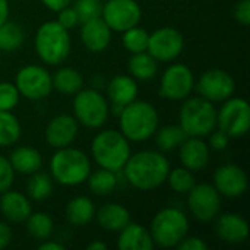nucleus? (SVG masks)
<instances>
[{
    "mask_svg": "<svg viewBox=\"0 0 250 250\" xmlns=\"http://www.w3.org/2000/svg\"><path fill=\"white\" fill-rule=\"evenodd\" d=\"M122 171L127 183L135 189L149 192L166 183L170 171V163L164 154L146 149L130 154Z\"/></svg>",
    "mask_w": 250,
    "mask_h": 250,
    "instance_id": "obj_1",
    "label": "nucleus"
},
{
    "mask_svg": "<svg viewBox=\"0 0 250 250\" xmlns=\"http://www.w3.org/2000/svg\"><path fill=\"white\" fill-rule=\"evenodd\" d=\"M119 126L129 142H145L155 135L160 126V116L151 103L135 100L125 105L119 116Z\"/></svg>",
    "mask_w": 250,
    "mask_h": 250,
    "instance_id": "obj_2",
    "label": "nucleus"
},
{
    "mask_svg": "<svg viewBox=\"0 0 250 250\" xmlns=\"http://www.w3.org/2000/svg\"><path fill=\"white\" fill-rule=\"evenodd\" d=\"M132 154L127 138L114 129L97 133L91 142V155L101 168L120 173Z\"/></svg>",
    "mask_w": 250,
    "mask_h": 250,
    "instance_id": "obj_3",
    "label": "nucleus"
},
{
    "mask_svg": "<svg viewBox=\"0 0 250 250\" xmlns=\"http://www.w3.org/2000/svg\"><path fill=\"white\" fill-rule=\"evenodd\" d=\"M51 179L63 186H79L86 182L91 173L88 155L72 146L56 149L50 160Z\"/></svg>",
    "mask_w": 250,
    "mask_h": 250,
    "instance_id": "obj_4",
    "label": "nucleus"
},
{
    "mask_svg": "<svg viewBox=\"0 0 250 250\" xmlns=\"http://www.w3.org/2000/svg\"><path fill=\"white\" fill-rule=\"evenodd\" d=\"M34 47L44 63L57 66L69 57L72 50L69 29L63 28L57 21L44 22L35 32Z\"/></svg>",
    "mask_w": 250,
    "mask_h": 250,
    "instance_id": "obj_5",
    "label": "nucleus"
},
{
    "mask_svg": "<svg viewBox=\"0 0 250 250\" xmlns=\"http://www.w3.org/2000/svg\"><path fill=\"white\" fill-rule=\"evenodd\" d=\"M189 233L188 215L174 207H167L158 211L151 220L149 234L155 246L163 249L177 248V245Z\"/></svg>",
    "mask_w": 250,
    "mask_h": 250,
    "instance_id": "obj_6",
    "label": "nucleus"
},
{
    "mask_svg": "<svg viewBox=\"0 0 250 250\" xmlns=\"http://www.w3.org/2000/svg\"><path fill=\"white\" fill-rule=\"evenodd\" d=\"M179 113V126L188 136L207 138L217 129V110L214 103L202 97H188L183 100Z\"/></svg>",
    "mask_w": 250,
    "mask_h": 250,
    "instance_id": "obj_7",
    "label": "nucleus"
},
{
    "mask_svg": "<svg viewBox=\"0 0 250 250\" xmlns=\"http://www.w3.org/2000/svg\"><path fill=\"white\" fill-rule=\"evenodd\" d=\"M110 114L108 100L94 88H82L73 98V117L88 129H100Z\"/></svg>",
    "mask_w": 250,
    "mask_h": 250,
    "instance_id": "obj_8",
    "label": "nucleus"
},
{
    "mask_svg": "<svg viewBox=\"0 0 250 250\" xmlns=\"http://www.w3.org/2000/svg\"><path fill=\"white\" fill-rule=\"evenodd\" d=\"M217 129L223 130L230 139L242 138L250 129V105L245 98L230 97L217 110Z\"/></svg>",
    "mask_w": 250,
    "mask_h": 250,
    "instance_id": "obj_9",
    "label": "nucleus"
},
{
    "mask_svg": "<svg viewBox=\"0 0 250 250\" xmlns=\"http://www.w3.org/2000/svg\"><path fill=\"white\" fill-rule=\"evenodd\" d=\"M195 89V75L183 63L168 66L160 79V95L170 101H183Z\"/></svg>",
    "mask_w": 250,
    "mask_h": 250,
    "instance_id": "obj_10",
    "label": "nucleus"
},
{
    "mask_svg": "<svg viewBox=\"0 0 250 250\" xmlns=\"http://www.w3.org/2000/svg\"><path fill=\"white\" fill-rule=\"evenodd\" d=\"M15 85L21 94L28 100L37 101L50 95L53 91V81L50 72L38 64H26L19 69L15 78Z\"/></svg>",
    "mask_w": 250,
    "mask_h": 250,
    "instance_id": "obj_11",
    "label": "nucleus"
},
{
    "mask_svg": "<svg viewBox=\"0 0 250 250\" xmlns=\"http://www.w3.org/2000/svg\"><path fill=\"white\" fill-rule=\"evenodd\" d=\"M195 89L199 94V97L215 104L233 97L236 82L227 70L209 69L204 72L198 81H195Z\"/></svg>",
    "mask_w": 250,
    "mask_h": 250,
    "instance_id": "obj_12",
    "label": "nucleus"
},
{
    "mask_svg": "<svg viewBox=\"0 0 250 250\" xmlns=\"http://www.w3.org/2000/svg\"><path fill=\"white\" fill-rule=\"evenodd\" d=\"M188 207L198 221H214L221 209V195L214 188V185H195L188 193Z\"/></svg>",
    "mask_w": 250,
    "mask_h": 250,
    "instance_id": "obj_13",
    "label": "nucleus"
},
{
    "mask_svg": "<svg viewBox=\"0 0 250 250\" xmlns=\"http://www.w3.org/2000/svg\"><path fill=\"white\" fill-rule=\"evenodd\" d=\"M101 18L114 32H125L141 22L142 10L136 0H108L101 7Z\"/></svg>",
    "mask_w": 250,
    "mask_h": 250,
    "instance_id": "obj_14",
    "label": "nucleus"
},
{
    "mask_svg": "<svg viewBox=\"0 0 250 250\" xmlns=\"http://www.w3.org/2000/svg\"><path fill=\"white\" fill-rule=\"evenodd\" d=\"M185 48L183 34L173 26H163L149 34L146 51L157 62H173Z\"/></svg>",
    "mask_w": 250,
    "mask_h": 250,
    "instance_id": "obj_15",
    "label": "nucleus"
},
{
    "mask_svg": "<svg viewBox=\"0 0 250 250\" xmlns=\"http://www.w3.org/2000/svg\"><path fill=\"white\" fill-rule=\"evenodd\" d=\"M214 188L221 196L230 199L240 198L249 188L248 174L236 164H223L214 173Z\"/></svg>",
    "mask_w": 250,
    "mask_h": 250,
    "instance_id": "obj_16",
    "label": "nucleus"
},
{
    "mask_svg": "<svg viewBox=\"0 0 250 250\" xmlns=\"http://www.w3.org/2000/svg\"><path fill=\"white\" fill-rule=\"evenodd\" d=\"M79 132L78 120L70 114H59L53 117L45 127V142L54 149L70 146Z\"/></svg>",
    "mask_w": 250,
    "mask_h": 250,
    "instance_id": "obj_17",
    "label": "nucleus"
},
{
    "mask_svg": "<svg viewBox=\"0 0 250 250\" xmlns=\"http://www.w3.org/2000/svg\"><path fill=\"white\" fill-rule=\"evenodd\" d=\"M215 234L229 245L245 243L249 237V224L237 212H224L215 217Z\"/></svg>",
    "mask_w": 250,
    "mask_h": 250,
    "instance_id": "obj_18",
    "label": "nucleus"
},
{
    "mask_svg": "<svg viewBox=\"0 0 250 250\" xmlns=\"http://www.w3.org/2000/svg\"><path fill=\"white\" fill-rule=\"evenodd\" d=\"M179 157L182 166L195 173L204 170L208 166L211 149L204 138L188 136L179 146Z\"/></svg>",
    "mask_w": 250,
    "mask_h": 250,
    "instance_id": "obj_19",
    "label": "nucleus"
},
{
    "mask_svg": "<svg viewBox=\"0 0 250 250\" xmlns=\"http://www.w3.org/2000/svg\"><path fill=\"white\" fill-rule=\"evenodd\" d=\"M81 25V40L89 51L101 53L110 45L113 31L108 28L101 16L86 21Z\"/></svg>",
    "mask_w": 250,
    "mask_h": 250,
    "instance_id": "obj_20",
    "label": "nucleus"
},
{
    "mask_svg": "<svg viewBox=\"0 0 250 250\" xmlns=\"http://www.w3.org/2000/svg\"><path fill=\"white\" fill-rule=\"evenodd\" d=\"M0 211L7 221L21 224L25 223V220L31 215L32 207L26 195L9 189L0 196Z\"/></svg>",
    "mask_w": 250,
    "mask_h": 250,
    "instance_id": "obj_21",
    "label": "nucleus"
},
{
    "mask_svg": "<svg viewBox=\"0 0 250 250\" xmlns=\"http://www.w3.org/2000/svg\"><path fill=\"white\" fill-rule=\"evenodd\" d=\"M155 248L149 230L138 223H129L119 231L117 249L119 250H152Z\"/></svg>",
    "mask_w": 250,
    "mask_h": 250,
    "instance_id": "obj_22",
    "label": "nucleus"
},
{
    "mask_svg": "<svg viewBox=\"0 0 250 250\" xmlns=\"http://www.w3.org/2000/svg\"><path fill=\"white\" fill-rule=\"evenodd\" d=\"M138 83L130 75H116L107 85V98L111 104L127 105L138 98Z\"/></svg>",
    "mask_w": 250,
    "mask_h": 250,
    "instance_id": "obj_23",
    "label": "nucleus"
},
{
    "mask_svg": "<svg viewBox=\"0 0 250 250\" xmlns=\"http://www.w3.org/2000/svg\"><path fill=\"white\" fill-rule=\"evenodd\" d=\"M95 218L103 230L119 233L130 223V212L126 207L111 202L103 205L98 212H95Z\"/></svg>",
    "mask_w": 250,
    "mask_h": 250,
    "instance_id": "obj_24",
    "label": "nucleus"
},
{
    "mask_svg": "<svg viewBox=\"0 0 250 250\" xmlns=\"http://www.w3.org/2000/svg\"><path fill=\"white\" fill-rule=\"evenodd\" d=\"M7 160H9L12 168L15 170V173L26 174V176L38 171L42 166V157H41L40 151L32 146H26V145L15 148L10 152Z\"/></svg>",
    "mask_w": 250,
    "mask_h": 250,
    "instance_id": "obj_25",
    "label": "nucleus"
},
{
    "mask_svg": "<svg viewBox=\"0 0 250 250\" xmlns=\"http://www.w3.org/2000/svg\"><path fill=\"white\" fill-rule=\"evenodd\" d=\"M97 208L86 196H76L66 205V220L73 227H83L95 218Z\"/></svg>",
    "mask_w": 250,
    "mask_h": 250,
    "instance_id": "obj_26",
    "label": "nucleus"
},
{
    "mask_svg": "<svg viewBox=\"0 0 250 250\" xmlns=\"http://www.w3.org/2000/svg\"><path fill=\"white\" fill-rule=\"evenodd\" d=\"M127 70L136 81H151L158 72V62L148 51L136 53L129 59Z\"/></svg>",
    "mask_w": 250,
    "mask_h": 250,
    "instance_id": "obj_27",
    "label": "nucleus"
},
{
    "mask_svg": "<svg viewBox=\"0 0 250 250\" xmlns=\"http://www.w3.org/2000/svg\"><path fill=\"white\" fill-rule=\"evenodd\" d=\"M53 89L64 95H75L83 88V76L73 67H60L53 76Z\"/></svg>",
    "mask_w": 250,
    "mask_h": 250,
    "instance_id": "obj_28",
    "label": "nucleus"
},
{
    "mask_svg": "<svg viewBox=\"0 0 250 250\" xmlns=\"http://www.w3.org/2000/svg\"><path fill=\"white\" fill-rule=\"evenodd\" d=\"M88 188L89 190L97 196H107L114 192L117 188V173L107 170V168H98L95 171H91L88 179Z\"/></svg>",
    "mask_w": 250,
    "mask_h": 250,
    "instance_id": "obj_29",
    "label": "nucleus"
},
{
    "mask_svg": "<svg viewBox=\"0 0 250 250\" xmlns=\"http://www.w3.org/2000/svg\"><path fill=\"white\" fill-rule=\"evenodd\" d=\"M29 180L26 183V196L35 202L45 201L53 193V179L50 174L38 170L29 174Z\"/></svg>",
    "mask_w": 250,
    "mask_h": 250,
    "instance_id": "obj_30",
    "label": "nucleus"
},
{
    "mask_svg": "<svg viewBox=\"0 0 250 250\" xmlns=\"http://www.w3.org/2000/svg\"><path fill=\"white\" fill-rule=\"evenodd\" d=\"M22 135L19 119L12 111L0 110V148L15 145Z\"/></svg>",
    "mask_w": 250,
    "mask_h": 250,
    "instance_id": "obj_31",
    "label": "nucleus"
},
{
    "mask_svg": "<svg viewBox=\"0 0 250 250\" xmlns=\"http://www.w3.org/2000/svg\"><path fill=\"white\" fill-rule=\"evenodd\" d=\"M26 233L35 240H45L51 236L54 223L47 212H31V215L25 220Z\"/></svg>",
    "mask_w": 250,
    "mask_h": 250,
    "instance_id": "obj_32",
    "label": "nucleus"
},
{
    "mask_svg": "<svg viewBox=\"0 0 250 250\" xmlns=\"http://www.w3.org/2000/svg\"><path fill=\"white\" fill-rule=\"evenodd\" d=\"M25 41V32L22 26L16 22L6 21L0 25V50L10 53L18 50Z\"/></svg>",
    "mask_w": 250,
    "mask_h": 250,
    "instance_id": "obj_33",
    "label": "nucleus"
},
{
    "mask_svg": "<svg viewBox=\"0 0 250 250\" xmlns=\"http://www.w3.org/2000/svg\"><path fill=\"white\" fill-rule=\"evenodd\" d=\"M157 146L163 151V152H170L174 151L176 148H179L183 141L188 138V135L185 133V130L177 125H171V126H166L163 129H157Z\"/></svg>",
    "mask_w": 250,
    "mask_h": 250,
    "instance_id": "obj_34",
    "label": "nucleus"
},
{
    "mask_svg": "<svg viewBox=\"0 0 250 250\" xmlns=\"http://www.w3.org/2000/svg\"><path fill=\"white\" fill-rule=\"evenodd\" d=\"M166 182H168L170 189L179 195H188L189 190L196 185L193 171H190L189 168H186L183 166L173 168V170L170 168Z\"/></svg>",
    "mask_w": 250,
    "mask_h": 250,
    "instance_id": "obj_35",
    "label": "nucleus"
},
{
    "mask_svg": "<svg viewBox=\"0 0 250 250\" xmlns=\"http://www.w3.org/2000/svg\"><path fill=\"white\" fill-rule=\"evenodd\" d=\"M123 47L130 53V54H136V53H142L146 51L148 48V41H149V32L141 26H133L129 28L123 32Z\"/></svg>",
    "mask_w": 250,
    "mask_h": 250,
    "instance_id": "obj_36",
    "label": "nucleus"
},
{
    "mask_svg": "<svg viewBox=\"0 0 250 250\" xmlns=\"http://www.w3.org/2000/svg\"><path fill=\"white\" fill-rule=\"evenodd\" d=\"M101 7L103 4L100 3V0H76L73 4L79 23H83L86 21L101 16Z\"/></svg>",
    "mask_w": 250,
    "mask_h": 250,
    "instance_id": "obj_37",
    "label": "nucleus"
},
{
    "mask_svg": "<svg viewBox=\"0 0 250 250\" xmlns=\"http://www.w3.org/2000/svg\"><path fill=\"white\" fill-rule=\"evenodd\" d=\"M21 100V94L15 83L0 82V110L12 111Z\"/></svg>",
    "mask_w": 250,
    "mask_h": 250,
    "instance_id": "obj_38",
    "label": "nucleus"
},
{
    "mask_svg": "<svg viewBox=\"0 0 250 250\" xmlns=\"http://www.w3.org/2000/svg\"><path fill=\"white\" fill-rule=\"evenodd\" d=\"M15 180V170L12 168L9 160L0 154V195L9 190Z\"/></svg>",
    "mask_w": 250,
    "mask_h": 250,
    "instance_id": "obj_39",
    "label": "nucleus"
},
{
    "mask_svg": "<svg viewBox=\"0 0 250 250\" xmlns=\"http://www.w3.org/2000/svg\"><path fill=\"white\" fill-rule=\"evenodd\" d=\"M57 22L69 31L72 28H75L79 23V19H78V15H76L73 6H67L62 10H59L57 12Z\"/></svg>",
    "mask_w": 250,
    "mask_h": 250,
    "instance_id": "obj_40",
    "label": "nucleus"
},
{
    "mask_svg": "<svg viewBox=\"0 0 250 250\" xmlns=\"http://www.w3.org/2000/svg\"><path fill=\"white\" fill-rule=\"evenodd\" d=\"M209 149H214V151H224L227 149L229 146V142H230V138L220 129H214L209 135Z\"/></svg>",
    "mask_w": 250,
    "mask_h": 250,
    "instance_id": "obj_41",
    "label": "nucleus"
},
{
    "mask_svg": "<svg viewBox=\"0 0 250 250\" xmlns=\"http://www.w3.org/2000/svg\"><path fill=\"white\" fill-rule=\"evenodd\" d=\"M233 15H234V19L240 25L248 26L250 23V0H240V1H237V4L234 6Z\"/></svg>",
    "mask_w": 250,
    "mask_h": 250,
    "instance_id": "obj_42",
    "label": "nucleus"
},
{
    "mask_svg": "<svg viewBox=\"0 0 250 250\" xmlns=\"http://www.w3.org/2000/svg\"><path fill=\"white\" fill-rule=\"evenodd\" d=\"M179 250H207L208 249V243L205 240H202L201 237L196 236H186L179 245Z\"/></svg>",
    "mask_w": 250,
    "mask_h": 250,
    "instance_id": "obj_43",
    "label": "nucleus"
},
{
    "mask_svg": "<svg viewBox=\"0 0 250 250\" xmlns=\"http://www.w3.org/2000/svg\"><path fill=\"white\" fill-rule=\"evenodd\" d=\"M12 242V230L6 223L0 221V250L7 248Z\"/></svg>",
    "mask_w": 250,
    "mask_h": 250,
    "instance_id": "obj_44",
    "label": "nucleus"
},
{
    "mask_svg": "<svg viewBox=\"0 0 250 250\" xmlns=\"http://www.w3.org/2000/svg\"><path fill=\"white\" fill-rule=\"evenodd\" d=\"M41 3L48 9V10H53V12H59L67 6L72 4V0H41Z\"/></svg>",
    "mask_w": 250,
    "mask_h": 250,
    "instance_id": "obj_45",
    "label": "nucleus"
},
{
    "mask_svg": "<svg viewBox=\"0 0 250 250\" xmlns=\"http://www.w3.org/2000/svg\"><path fill=\"white\" fill-rule=\"evenodd\" d=\"M38 249L40 250H64V246L62 243H57V242H53V240H48L45 239L42 243L38 245Z\"/></svg>",
    "mask_w": 250,
    "mask_h": 250,
    "instance_id": "obj_46",
    "label": "nucleus"
},
{
    "mask_svg": "<svg viewBox=\"0 0 250 250\" xmlns=\"http://www.w3.org/2000/svg\"><path fill=\"white\" fill-rule=\"evenodd\" d=\"M9 1L7 0H0V25H3L6 21H9Z\"/></svg>",
    "mask_w": 250,
    "mask_h": 250,
    "instance_id": "obj_47",
    "label": "nucleus"
},
{
    "mask_svg": "<svg viewBox=\"0 0 250 250\" xmlns=\"http://www.w3.org/2000/svg\"><path fill=\"white\" fill-rule=\"evenodd\" d=\"M86 249L88 250H105L107 249V243H104V242H100V240H94L92 243H89V245L86 246Z\"/></svg>",
    "mask_w": 250,
    "mask_h": 250,
    "instance_id": "obj_48",
    "label": "nucleus"
},
{
    "mask_svg": "<svg viewBox=\"0 0 250 250\" xmlns=\"http://www.w3.org/2000/svg\"><path fill=\"white\" fill-rule=\"evenodd\" d=\"M123 108H125V105H120V104H111V107H110V113H113L116 117H119V116L122 114Z\"/></svg>",
    "mask_w": 250,
    "mask_h": 250,
    "instance_id": "obj_49",
    "label": "nucleus"
},
{
    "mask_svg": "<svg viewBox=\"0 0 250 250\" xmlns=\"http://www.w3.org/2000/svg\"><path fill=\"white\" fill-rule=\"evenodd\" d=\"M0 54H1V50H0Z\"/></svg>",
    "mask_w": 250,
    "mask_h": 250,
    "instance_id": "obj_50",
    "label": "nucleus"
}]
</instances>
